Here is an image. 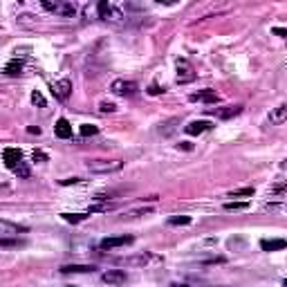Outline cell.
<instances>
[{
	"instance_id": "cell-1",
	"label": "cell",
	"mask_w": 287,
	"mask_h": 287,
	"mask_svg": "<svg viewBox=\"0 0 287 287\" xmlns=\"http://www.w3.org/2000/svg\"><path fill=\"white\" fill-rule=\"evenodd\" d=\"M43 9L54 16H61V18H74L79 14V7L70 0H43L41 2Z\"/></svg>"
},
{
	"instance_id": "cell-2",
	"label": "cell",
	"mask_w": 287,
	"mask_h": 287,
	"mask_svg": "<svg viewBox=\"0 0 287 287\" xmlns=\"http://www.w3.org/2000/svg\"><path fill=\"white\" fill-rule=\"evenodd\" d=\"M121 169L123 162H119V159H92V162H88L90 173H117Z\"/></svg>"
},
{
	"instance_id": "cell-3",
	"label": "cell",
	"mask_w": 287,
	"mask_h": 287,
	"mask_svg": "<svg viewBox=\"0 0 287 287\" xmlns=\"http://www.w3.org/2000/svg\"><path fill=\"white\" fill-rule=\"evenodd\" d=\"M97 14H99V18H103V20H110V23H121L123 20V12L119 5H112V2H99L97 5Z\"/></svg>"
},
{
	"instance_id": "cell-4",
	"label": "cell",
	"mask_w": 287,
	"mask_h": 287,
	"mask_svg": "<svg viewBox=\"0 0 287 287\" xmlns=\"http://www.w3.org/2000/svg\"><path fill=\"white\" fill-rule=\"evenodd\" d=\"M112 94H117V97H133L137 92V83L135 81H126V79H117V81H112L110 85Z\"/></svg>"
},
{
	"instance_id": "cell-5",
	"label": "cell",
	"mask_w": 287,
	"mask_h": 287,
	"mask_svg": "<svg viewBox=\"0 0 287 287\" xmlns=\"http://www.w3.org/2000/svg\"><path fill=\"white\" fill-rule=\"evenodd\" d=\"M52 94L59 101H68L72 94V81L70 79H61V81L52 83Z\"/></svg>"
},
{
	"instance_id": "cell-6",
	"label": "cell",
	"mask_w": 287,
	"mask_h": 287,
	"mask_svg": "<svg viewBox=\"0 0 287 287\" xmlns=\"http://www.w3.org/2000/svg\"><path fill=\"white\" fill-rule=\"evenodd\" d=\"M2 159H5L7 169L16 170L18 166L23 164V152L18 151V148H5V151H2Z\"/></svg>"
},
{
	"instance_id": "cell-7",
	"label": "cell",
	"mask_w": 287,
	"mask_h": 287,
	"mask_svg": "<svg viewBox=\"0 0 287 287\" xmlns=\"http://www.w3.org/2000/svg\"><path fill=\"white\" fill-rule=\"evenodd\" d=\"M195 79V72L188 61H177V83H191Z\"/></svg>"
},
{
	"instance_id": "cell-8",
	"label": "cell",
	"mask_w": 287,
	"mask_h": 287,
	"mask_svg": "<svg viewBox=\"0 0 287 287\" xmlns=\"http://www.w3.org/2000/svg\"><path fill=\"white\" fill-rule=\"evenodd\" d=\"M101 281L108 283V285H121V283H126V271L123 270H108V271H103Z\"/></svg>"
},
{
	"instance_id": "cell-9",
	"label": "cell",
	"mask_w": 287,
	"mask_h": 287,
	"mask_svg": "<svg viewBox=\"0 0 287 287\" xmlns=\"http://www.w3.org/2000/svg\"><path fill=\"white\" fill-rule=\"evenodd\" d=\"M133 238L130 236H119V238H103L99 242L101 249H117V247H123V245H130Z\"/></svg>"
},
{
	"instance_id": "cell-10",
	"label": "cell",
	"mask_w": 287,
	"mask_h": 287,
	"mask_svg": "<svg viewBox=\"0 0 287 287\" xmlns=\"http://www.w3.org/2000/svg\"><path fill=\"white\" fill-rule=\"evenodd\" d=\"M191 101H200V103H218L220 97H218L216 90H202V92H195L188 97Z\"/></svg>"
},
{
	"instance_id": "cell-11",
	"label": "cell",
	"mask_w": 287,
	"mask_h": 287,
	"mask_svg": "<svg viewBox=\"0 0 287 287\" xmlns=\"http://www.w3.org/2000/svg\"><path fill=\"white\" fill-rule=\"evenodd\" d=\"M270 123H271V126H281V123H287V103H283V106L274 108V110L270 112Z\"/></svg>"
},
{
	"instance_id": "cell-12",
	"label": "cell",
	"mask_w": 287,
	"mask_h": 287,
	"mask_svg": "<svg viewBox=\"0 0 287 287\" xmlns=\"http://www.w3.org/2000/svg\"><path fill=\"white\" fill-rule=\"evenodd\" d=\"M211 121H191L186 126V135H202V133H206V130H211Z\"/></svg>"
},
{
	"instance_id": "cell-13",
	"label": "cell",
	"mask_w": 287,
	"mask_h": 287,
	"mask_svg": "<svg viewBox=\"0 0 287 287\" xmlns=\"http://www.w3.org/2000/svg\"><path fill=\"white\" fill-rule=\"evenodd\" d=\"M54 133H56V137L59 139H70L72 137V126L68 119H59L56 121V126H54Z\"/></svg>"
},
{
	"instance_id": "cell-14",
	"label": "cell",
	"mask_w": 287,
	"mask_h": 287,
	"mask_svg": "<svg viewBox=\"0 0 287 287\" xmlns=\"http://www.w3.org/2000/svg\"><path fill=\"white\" fill-rule=\"evenodd\" d=\"M285 247H287V240H283V238H278V240H260V249L263 252H281Z\"/></svg>"
},
{
	"instance_id": "cell-15",
	"label": "cell",
	"mask_w": 287,
	"mask_h": 287,
	"mask_svg": "<svg viewBox=\"0 0 287 287\" xmlns=\"http://www.w3.org/2000/svg\"><path fill=\"white\" fill-rule=\"evenodd\" d=\"M61 271L63 274H90V271H94V267L92 265H63Z\"/></svg>"
},
{
	"instance_id": "cell-16",
	"label": "cell",
	"mask_w": 287,
	"mask_h": 287,
	"mask_svg": "<svg viewBox=\"0 0 287 287\" xmlns=\"http://www.w3.org/2000/svg\"><path fill=\"white\" fill-rule=\"evenodd\" d=\"M23 68H25L23 59H12L5 65V74L7 76H18V74H23Z\"/></svg>"
},
{
	"instance_id": "cell-17",
	"label": "cell",
	"mask_w": 287,
	"mask_h": 287,
	"mask_svg": "<svg viewBox=\"0 0 287 287\" xmlns=\"http://www.w3.org/2000/svg\"><path fill=\"white\" fill-rule=\"evenodd\" d=\"M242 112V106H227V108H218L216 110V117L220 119H231L236 115H240Z\"/></svg>"
},
{
	"instance_id": "cell-18",
	"label": "cell",
	"mask_w": 287,
	"mask_h": 287,
	"mask_svg": "<svg viewBox=\"0 0 287 287\" xmlns=\"http://www.w3.org/2000/svg\"><path fill=\"white\" fill-rule=\"evenodd\" d=\"M253 195V186H245V188H238V191H231L229 198H252Z\"/></svg>"
},
{
	"instance_id": "cell-19",
	"label": "cell",
	"mask_w": 287,
	"mask_h": 287,
	"mask_svg": "<svg viewBox=\"0 0 287 287\" xmlns=\"http://www.w3.org/2000/svg\"><path fill=\"white\" fill-rule=\"evenodd\" d=\"M148 260H155V258L148 256V253H144V256H139V258H126V260H121V263H126V265H146Z\"/></svg>"
},
{
	"instance_id": "cell-20",
	"label": "cell",
	"mask_w": 287,
	"mask_h": 287,
	"mask_svg": "<svg viewBox=\"0 0 287 287\" xmlns=\"http://www.w3.org/2000/svg\"><path fill=\"white\" fill-rule=\"evenodd\" d=\"M88 216L90 213H63V220H68V222H81Z\"/></svg>"
},
{
	"instance_id": "cell-21",
	"label": "cell",
	"mask_w": 287,
	"mask_h": 287,
	"mask_svg": "<svg viewBox=\"0 0 287 287\" xmlns=\"http://www.w3.org/2000/svg\"><path fill=\"white\" fill-rule=\"evenodd\" d=\"M169 224H173V227H186V224H191V218L188 216H180V218H170Z\"/></svg>"
},
{
	"instance_id": "cell-22",
	"label": "cell",
	"mask_w": 287,
	"mask_h": 287,
	"mask_svg": "<svg viewBox=\"0 0 287 287\" xmlns=\"http://www.w3.org/2000/svg\"><path fill=\"white\" fill-rule=\"evenodd\" d=\"M99 133V128L97 126H92V123H85V126H81V135L83 137H94Z\"/></svg>"
},
{
	"instance_id": "cell-23",
	"label": "cell",
	"mask_w": 287,
	"mask_h": 287,
	"mask_svg": "<svg viewBox=\"0 0 287 287\" xmlns=\"http://www.w3.org/2000/svg\"><path fill=\"white\" fill-rule=\"evenodd\" d=\"M247 202H227V204H224V209H227V211H242V209H247Z\"/></svg>"
},
{
	"instance_id": "cell-24",
	"label": "cell",
	"mask_w": 287,
	"mask_h": 287,
	"mask_svg": "<svg viewBox=\"0 0 287 287\" xmlns=\"http://www.w3.org/2000/svg\"><path fill=\"white\" fill-rule=\"evenodd\" d=\"M0 229H2V231H27V229L25 227H16V224H9V222H0Z\"/></svg>"
},
{
	"instance_id": "cell-25",
	"label": "cell",
	"mask_w": 287,
	"mask_h": 287,
	"mask_svg": "<svg viewBox=\"0 0 287 287\" xmlns=\"http://www.w3.org/2000/svg\"><path fill=\"white\" fill-rule=\"evenodd\" d=\"M14 173H16L18 177H30V169H27V166H25V162L20 166H18L16 170H14Z\"/></svg>"
},
{
	"instance_id": "cell-26",
	"label": "cell",
	"mask_w": 287,
	"mask_h": 287,
	"mask_svg": "<svg viewBox=\"0 0 287 287\" xmlns=\"http://www.w3.org/2000/svg\"><path fill=\"white\" fill-rule=\"evenodd\" d=\"M32 101H34L36 106L45 108V99H43V94H41V92H34V94H32Z\"/></svg>"
},
{
	"instance_id": "cell-27",
	"label": "cell",
	"mask_w": 287,
	"mask_h": 287,
	"mask_svg": "<svg viewBox=\"0 0 287 287\" xmlns=\"http://www.w3.org/2000/svg\"><path fill=\"white\" fill-rule=\"evenodd\" d=\"M99 110L101 112H115V110H117V106H115V103H106V101H103V103L99 106Z\"/></svg>"
},
{
	"instance_id": "cell-28",
	"label": "cell",
	"mask_w": 287,
	"mask_h": 287,
	"mask_svg": "<svg viewBox=\"0 0 287 287\" xmlns=\"http://www.w3.org/2000/svg\"><path fill=\"white\" fill-rule=\"evenodd\" d=\"M79 182H81V177H70V180H61V184L68 186V184H79Z\"/></svg>"
},
{
	"instance_id": "cell-29",
	"label": "cell",
	"mask_w": 287,
	"mask_h": 287,
	"mask_svg": "<svg viewBox=\"0 0 287 287\" xmlns=\"http://www.w3.org/2000/svg\"><path fill=\"white\" fill-rule=\"evenodd\" d=\"M36 159H38V162H45L47 155H45V152H41V151H34V162H36Z\"/></svg>"
},
{
	"instance_id": "cell-30",
	"label": "cell",
	"mask_w": 287,
	"mask_h": 287,
	"mask_svg": "<svg viewBox=\"0 0 287 287\" xmlns=\"http://www.w3.org/2000/svg\"><path fill=\"white\" fill-rule=\"evenodd\" d=\"M27 133H32V135H38L41 130H38V128H34V126H32V128H27Z\"/></svg>"
},
{
	"instance_id": "cell-31",
	"label": "cell",
	"mask_w": 287,
	"mask_h": 287,
	"mask_svg": "<svg viewBox=\"0 0 287 287\" xmlns=\"http://www.w3.org/2000/svg\"><path fill=\"white\" fill-rule=\"evenodd\" d=\"M274 34H281V36H287V30H278V27H276V30H274Z\"/></svg>"
},
{
	"instance_id": "cell-32",
	"label": "cell",
	"mask_w": 287,
	"mask_h": 287,
	"mask_svg": "<svg viewBox=\"0 0 287 287\" xmlns=\"http://www.w3.org/2000/svg\"><path fill=\"white\" fill-rule=\"evenodd\" d=\"M170 287H191V285H186V283H173Z\"/></svg>"
},
{
	"instance_id": "cell-33",
	"label": "cell",
	"mask_w": 287,
	"mask_h": 287,
	"mask_svg": "<svg viewBox=\"0 0 287 287\" xmlns=\"http://www.w3.org/2000/svg\"><path fill=\"white\" fill-rule=\"evenodd\" d=\"M283 287H287V278H285V281H283Z\"/></svg>"
},
{
	"instance_id": "cell-34",
	"label": "cell",
	"mask_w": 287,
	"mask_h": 287,
	"mask_svg": "<svg viewBox=\"0 0 287 287\" xmlns=\"http://www.w3.org/2000/svg\"><path fill=\"white\" fill-rule=\"evenodd\" d=\"M65 287H79V285H65Z\"/></svg>"
}]
</instances>
